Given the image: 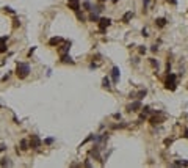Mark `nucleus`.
<instances>
[{
	"label": "nucleus",
	"mask_w": 188,
	"mask_h": 168,
	"mask_svg": "<svg viewBox=\"0 0 188 168\" xmlns=\"http://www.w3.org/2000/svg\"><path fill=\"white\" fill-rule=\"evenodd\" d=\"M171 143H173V140H171V138H168V140H165V145H166V146H168V145H171Z\"/></svg>",
	"instance_id": "nucleus-30"
},
{
	"label": "nucleus",
	"mask_w": 188,
	"mask_h": 168,
	"mask_svg": "<svg viewBox=\"0 0 188 168\" xmlns=\"http://www.w3.org/2000/svg\"><path fill=\"white\" fill-rule=\"evenodd\" d=\"M3 10H5V11H6V13H11V14H14V10H13V8H11V6H5V8H3Z\"/></svg>",
	"instance_id": "nucleus-21"
},
{
	"label": "nucleus",
	"mask_w": 188,
	"mask_h": 168,
	"mask_svg": "<svg viewBox=\"0 0 188 168\" xmlns=\"http://www.w3.org/2000/svg\"><path fill=\"white\" fill-rule=\"evenodd\" d=\"M146 94H147V90H141V91H138V94H136V99H140V101H141V99H143Z\"/></svg>",
	"instance_id": "nucleus-17"
},
{
	"label": "nucleus",
	"mask_w": 188,
	"mask_h": 168,
	"mask_svg": "<svg viewBox=\"0 0 188 168\" xmlns=\"http://www.w3.org/2000/svg\"><path fill=\"white\" fill-rule=\"evenodd\" d=\"M161 121H163V118H157V116L150 118V124H154V126H155V124H160Z\"/></svg>",
	"instance_id": "nucleus-18"
},
{
	"label": "nucleus",
	"mask_w": 188,
	"mask_h": 168,
	"mask_svg": "<svg viewBox=\"0 0 188 168\" xmlns=\"http://www.w3.org/2000/svg\"><path fill=\"white\" fill-rule=\"evenodd\" d=\"M104 2H105V0H100V3H104Z\"/></svg>",
	"instance_id": "nucleus-33"
},
{
	"label": "nucleus",
	"mask_w": 188,
	"mask_h": 168,
	"mask_svg": "<svg viewBox=\"0 0 188 168\" xmlns=\"http://www.w3.org/2000/svg\"><path fill=\"white\" fill-rule=\"evenodd\" d=\"M69 49H71V43H66V44L60 49V53H61V55H64V53H67V52H69Z\"/></svg>",
	"instance_id": "nucleus-13"
},
{
	"label": "nucleus",
	"mask_w": 188,
	"mask_h": 168,
	"mask_svg": "<svg viewBox=\"0 0 188 168\" xmlns=\"http://www.w3.org/2000/svg\"><path fill=\"white\" fill-rule=\"evenodd\" d=\"M89 21H91V22H99V13H94V11H91Z\"/></svg>",
	"instance_id": "nucleus-12"
},
{
	"label": "nucleus",
	"mask_w": 188,
	"mask_h": 168,
	"mask_svg": "<svg viewBox=\"0 0 188 168\" xmlns=\"http://www.w3.org/2000/svg\"><path fill=\"white\" fill-rule=\"evenodd\" d=\"M61 43H63V38H61V36H55V38H52V39L49 41L50 46H58V44H61Z\"/></svg>",
	"instance_id": "nucleus-8"
},
{
	"label": "nucleus",
	"mask_w": 188,
	"mask_h": 168,
	"mask_svg": "<svg viewBox=\"0 0 188 168\" xmlns=\"http://www.w3.org/2000/svg\"><path fill=\"white\" fill-rule=\"evenodd\" d=\"M67 6H69V10L77 13L80 10V0H67Z\"/></svg>",
	"instance_id": "nucleus-5"
},
{
	"label": "nucleus",
	"mask_w": 188,
	"mask_h": 168,
	"mask_svg": "<svg viewBox=\"0 0 188 168\" xmlns=\"http://www.w3.org/2000/svg\"><path fill=\"white\" fill-rule=\"evenodd\" d=\"M147 6H149V0H143V11H147Z\"/></svg>",
	"instance_id": "nucleus-20"
},
{
	"label": "nucleus",
	"mask_w": 188,
	"mask_h": 168,
	"mask_svg": "<svg viewBox=\"0 0 188 168\" xmlns=\"http://www.w3.org/2000/svg\"><path fill=\"white\" fill-rule=\"evenodd\" d=\"M102 85H104V88L110 90V88H111V85H110V79H108V77H104V80H102Z\"/></svg>",
	"instance_id": "nucleus-15"
},
{
	"label": "nucleus",
	"mask_w": 188,
	"mask_h": 168,
	"mask_svg": "<svg viewBox=\"0 0 188 168\" xmlns=\"http://www.w3.org/2000/svg\"><path fill=\"white\" fill-rule=\"evenodd\" d=\"M30 148H33V149H38V148H39L41 145H42V141H41V138L39 137H38V135H31L30 137Z\"/></svg>",
	"instance_id": "nucleus-3"
},
{
	"label": "nucleus",
	"mask_w": 188,
	"mask_h": 168,
	"mask_svg": "<svg viewBox=\"0 0 188 168\" xmlns=\"http://www.w3.org/2000/svg\"><path fill=\"white\" fill-rule=\"evenodd\" d=\"M169 2H171L173 5H176V3H177V0H169Z\"/></svg>",
	"instance_id": "nucleus-32"
},
{
	"label": "nucleus",
	"mask_w": 188,
	"mask_h": 168,
	"mask_svg": "<svg viewBox=\"0 0 188 168\" xmlns=\"http://www.w3.org/2000/svg\"><path fill=\"white\" fill-rule=\"evenodd\" d=\"M140 53H141V55H143V53H146V47H144V46H141V47H140Z\"/></svg>",
	"instance_id": "nucleus-28"
},
{
	"label": "nucleus",
	"mask_w": 188,
	"mask_h": 168,
	"mask_svg": "<svg viewBox=\"0 0 188 168\" xmlns=\"http://www.w3.org/2000/svg\"><path fill=\"white\" fill-rule=\"evenodd\" d=\"M61 61L63 63H71V65H74V60L69 57V55L67 53H64V55H61Z\"/></svg>",
	"instance_id": "nucleus-11"
},
{
	"label": "nucleus",
	"mask_w": 188,
	"mask_h": 168,
	"mask_svg": "<svg viewBox=\"0 0 188 168\" xmlns=\"http://www.w3.org/2000/svg\"><path fill=\"white\" fill-rule=\"evenodd\" d=\"M28 148H30V143L27 140H21V149H22V151H27Z\"/></svg>",
	"instance_id": "nucleus-14"
},
{
	"label": "nucleus",
	"mask_w": 188,
	"mask_h": 168,
	"mask_svg": "<svg viewBox=\"0 0 188 168\" xmlns=\"http://www.w3.org/2000/svg\"><path fill=\"white\" fill-rule=\"evenodd\" d=\"M150 65H152V66L155 68V66H158V61H155L154 58H150Z\"/></svg>",
	"instance_id": "nucleus-23"
},
{
	"label": "nucleus",
	"mask_w": 188,
	"mask_h": 168,
	"mask_svg": "<svg viewBox=\"0 0 188 168\" xmlns=\"http://www.w3.org/2000/svg\"><path fill=\"white\" fill-rule=\"evenodd\" d=\"M10 77H11V74H6V76H3V77H2V82H6Z\"/></svg>",
	"instance_id": "nucleus-24"
},
{
	"label": "nucleus",
	"mask_w": 188,
	"mask_h": 168,
	"mask_svg": "<svg viewBox=\"0 0 188 168\" xmlns=\"http://www.w3.org/2000/svg\"><path fill=\"white\" fill-rule=\"evenodd\" d=\"M155 25L158 28H163L166 25V19H165V17H158V19H155Z\"/></svg>",
	"instance_id": "nucleus-10"
},
{
	"label": "nucleus",
	"mask_w": 188,
	"mask_h": 168,
	"mask_svg": "<svg viewBox=\"0 0 188 168\" xmlns=\"http://www.w3.org/2000/svg\"><path fill=\"white\" fill-rule=\"evenodd\" d=\"M35 49H36V47H31V49H30V50H28V57H31V53H33V52H35Z\"/></svg>",
	"instance_id": "nucleus-31"
},
{
	"label": "nucleus",
	"mask_w": 188,
	"mask_h": 168,
	"mask_svg": "<svg viewBox=\"0 0 188 168\" xmlns=\"http://www.w3.org/2000/svg\"><path fill=\"white\" fill-rule=\"evenodd\" d=\"M53 141H55L53 138H46V140H44V145H52Z\"/></svg>",
	"instance_id": "nucleus-22"
},
{
	"label": "nucleus",
	"mask_w": 188,
	"mask_h": 168,
	"mask_svg": "<svg viewBox=\"0 0 188 168\" xmlns=\"http://www.w3.org/2000/svg\"><path fill=\"white\" fill-rule=\"evenodd\" d=\"M0 165H2V166H10V165H11V162H10V159H8V157H3L2 160H0Z\"/></svg>",
	"instance_id": "nucleus-16"
},
{
	"label": "nucleus",
	"mask_w": 188,
	"mask_h": 168,
	"mask_svg": "<svg viewBox=\"0 0 188 168\" xmlns=\"http://www.w3.org/2000/svg\"><path fill=\"white\" fill-rule=\"evenodd\" d=\"M30 74V65L28 63H17L16 66V76L19 79H25Z\"/></svg>",
	"instance_id": "nucleus-1"
},
{
	"label": "nucleus",
	"mask_w": 188,
	"mask_h": 168,
	"mask_svg": "<svg viewBox=\"0 0 188 168\" xmlns=\"http://www.w3.org/2000/svg\"><path fill=\"white\" fill-rule=\"evenodd\" d=\"M6 49H8V47H6V44L0 43V53H5V52H6Z\"/></svg>",
	"instance_id": "nucleus-19"
},
{
	"label": "nucleus",
	"mask_w": 188,
	"mask_h": 168,
	"mask_svg": "<svg viewBox=\"0 0 188 168\" xmlns=\"http://www.w3.org/2000/svg\"><path fill=\"white\" fill-rule=\"evenodd\" d=\"M141 35L144 36V38H146V36H149V35H147V30H146V28H143V30H141Z\"/></svg>",
	"instance_id": "nucleus-27"
},
{
	"label": "nucleus",
	"mask_w": 188,
	"mask_h": 168,
	"mask_svg": "<svg viewBox=\"0 0 188 168\" xmlns=\"http://www.w3.org/2000/svg\"><path fill=\"white\" fill-rule=\"evenodd\" d=\"M111 76H113V83H118V82H119V68H118V66H113Z\"/></svg>",
	"instance_id": "nucleus-7"
},
{
	"label": "nucleus",
	"mask_w": 188,
	"mask_h": 168,
	"mask_svg": "<svg viewBox=\"0 0 188 168\" xmlns=\"http://www.w3.org/2000/svg\"><path fill=\"white\" fill-rule=\"evenodd\" d=\"M176 80H177L176 74H173V72H168V77H166V82H165L166 88H168V90H171V91H174V90L177 88V83H176Z\"/></svg>",
	"instance_id": "nucleus-2"
},
{
	"label": "nucleus",
	"mask_w": 188,
	"mask_h": 168,
	"mask_svg": "<svg viewBox=\"0 0 188 168\" xmlns=\"http://www.w3.org/2000/svg\"><path fill=\"white\" fill-rule=\"evenodd\" d=\"M132 17H133V11H127V13L122 16V22H124V24H127V22L132 19Z\"/></svg>",
	"instance_id": "nucleus-9"
},
{
	"label": "nucleus",
	"mask_w": 188,
	"mask_h": 168,
	"mask_svg": "<svg viewBox=\"0 0 188 168\" xmlns=\"http://www.w3.org/2000/svg\"><path fill=\"white\" fill-rule=\"evenodd\" d=\"M8 41V36L5 35V36H2V38H0V43H6Z\"/></svg>",
	"instance_id": "nucleus-26"
},
{
	"label": "nucleus",
	"mask_w": 188,
	"mask_h": 168,
	"mask_svg": "<svg viewBox=\"0 0 188 168\" xmlns=\"http://www.w3.org/2000/svg\"><path fill=\"white\" fill-rule=\"evenodd\" d=\"M13 22H14V24H13V25H14V28H16V27H19V25H21V22H19V19H14Z\"/></svg>",
	"instance_id": "nucleus-25"
},
{
	"label": "nucleus",
	"mask_w": 188,
	"mask_h": 168,
	"mask_svg": "<svg viewBox=\"0 0 188 168\" xmlns=\"http://www.w3.org/2000/svg\"><path fill=\"white\" fill-rule=\"evenodd\" d=\"M140 108H141V101H140V99H138V101H135V102H132V104L127 107V110H129V111H138Z\"/></svg>",
	"instance_id": "nucleus-6"
},
{
	"label": "nucleus",
	"mask_w": 188,
	"mask_h": 168,
	"mask_svg": "<svg viewBox=\"0 0 188 168\" xmlns=\"http://www.w3.org/2000/svg\"><path fill=\"white\" fill-rule=\"evenodd\" d=\"M99 30L104 33L105 31V28L107 27H110V24H111V19H108V17H102V19H99Z\"/></svg>",
	"instance_id": "nucleus-4"
},
{
	"label": "nucleus",
	"mask_w": 188,
	"mask_h": 168,
	"mask_svg": "<svg viewBox=\"0 0 188 168\" xmlns=\"http://www.w3.org/2000/svg\"><path fill=\"white\" fill-rule=\"evenodd\" d=\"M113 118H115V119H121V113H115V115H113Z\"/></svg>",
	"instance_id": "nucleus-29"
}]
</instances>
